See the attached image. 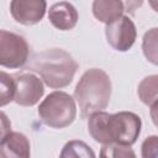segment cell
I'll use <instances>...</instances> for the list:
<instances>
[{
    "label": "cell",
    "mask_w": 158,
    "mask_h": 158,
    "mask_svg": "<svg viewBox=\"0 0 158 158\" xmlns=\"http://www.w3.org/2000/svg\"><path fill=\"white\" fill-rule=\"evenodd\" d=\"M0 81H1V89H0V106H5L6 104L14 101L15 93H16V84L14 75H10L5 72L0 73Z\"/></svg>",
    "instance_id": "16"
},
{
    "label": "cell",
    "mask_w": 158,
    "mask_h": 158,
    "mask_svg": "<svg viewBox=\"0 0 158 158\" xmlns=\"http://www.w3.org/2000/svg\"><path fill=\"white\" fill-rule=\"evenodd\" d=\"M137 94L144 105L152 106L156 104L158 101V74H152L143 78L138 84Z\"/></svg>",
    "instance_id": "13"
},
{
    "label": "cell",
    "mask_w": 158,
    "mask_h": 158,
    "mask_svg": "<svg viewBox=\"0 0 158 158\" xmlns=\"http://www.w3.org/2000/svg\"><path fill=\"white\" fill-rule=\"evenodd\" d=\"M111 98V80L106 72L99 68L88 69L74 89V99L79 105L81 117H89L102 111Z\"/></svg>",
    "instance_id": "2"
},
{
    "label": "cell",
    "mask_w": 158,
    "mask_h": 158,
    "mask_svg": "<svg viewBox=\"0 0 158 158\" xmlns=\"http://www.w3.org/2000/svg\"><path fill=\"white\" fill-rule=\"evenodd\" d=\"M31 149L27 137L20 132H10L1 137V158H30Z\"/></svg>",
    "instance_id": "10"
},
{
    "label": "cell",
    "mask_w": 158,
    "mask_h": 158,
    "mask_svg": "<svg viewBox=\"0 0 158 158\" xmlns=\"http://www.w3.org/2000/svg\"><path fill=\"white\" fill-rule=\"evenodd\" d=\"M30 48L26 40L6 30L0 31V64L5 68H20L28 59Z\"/></svg>",
    "instance_id": "5"
},
{
    "label": "cell",
    "mask_w": 158,
    "mask_h": 158,
    "mask_svg": "<svg viewBox=\"0 0 158 158\" xmlns=\"http://www.w3.org/2000/svg\"><path fill=\"white\" fill-rule=\"evenodd\" d=\"M148 4H149V6H151L156 12H158V0H151V1H148Z\"/></svg>",
    "instance_id": "21"
},
{
    "label": "cell",
    "mask_w": 158,
    "mask_h": 158,
    "mask_svg": "<svg viewBox=\"0 0 158 158\" xmlns=\"http://www.w3.org/2000/svg\"><path fill=\"white\" fill-rule=\"evenodd\" d=\"M142 51L149 63L158 65V27H153L144 33Z\"/></svg>",
    "instance_id": "15"
},
{
    "label": "cell",
    "mask_w": 158,
    "mask_h": 158,
    "mask_svg": "<svg viewBox=\"0 0 158 158\" xmlns=\"http://www.w3.org/2000/svg\"><path fill=\"white\" fill-rule=\"evenodd\" d=\"M142 158H158V136H149L144 138L141 147Z\"/></svg>",
    "instance_id": "18"
},
{
    "label": "cell",
    "mask_w": 158,
    "mask_h": 158,
    "mask_svg": "<svg viewBox=\"0 0 158 158\" xmlns=\"http://www.w3.org/2000/svg\"><path fill=\"white\" fill-rule=\"evenodd\" d=\"M123 11L125 4L118 0H96L93 2V15L106 25L120 19Z\"/></svg>",
    "instance_id": "11"
},
{
    "label": "cell",
    "mask_w": 158,
    "mask_h": 158,
    "mask_svg": "<svg viewBox=\"0 0 158 158\" xmlns=\"http://www.w3.org/2000/svg\"><path fill=\"white\" fill-rule=\"evenodd\" d=\"M59 158H96V157L91 147L86 144L84 141L72 139L64 144L59 154Z\"/></svg>",
    "instance_id": "14"
},
{
    "label": "cell",
    "mask_w": 158,
    "mask_h": 158,
    "mask_svg": "<svg viewBox=\"0 0 158 158\" xmlns=\"http://www.w3.org/2000/svg\"><path fill=\"white\" fill-rule=\"evenodd\" d=\"M30 68L40 74L46 85L53 89H60L73 81L78 63L64 49L51 48L36 53Z\"/></svg>",
    "instance_id": "1"
},
{
    "label": "cell",
    "mask_w": 158,
    "mask_h": 158,
    "mask_svg": "<svg viewBox=\"0 0 158 158\" xmlns=\"http://www.w3.org/2000/svg\"><path fill=\"white\" fill-rule=\"evenodd\" d=\"M10 132H11V123H10V121L7 120L6 115L2 112V114H1V137L6 136V135L10 133Z\"/></svg>",
    "instance_id": "19"
},
{
    "label": "cell",
    "mask_w": 158,
    "mask_h": 158,
    "mask_svg": "<svg viewBox=\"0 0 158 158\" xmlns=\"http://www.w3.org/2000/svg\"><path fill=\"white\" fill-rule=\"evenodd\" d=\"M99 158H137V157L130 146L111 143L102 146V148L100 149Z\"/></svg>",
    "instance_id": "17"
},
{
    "label": "cell",
    "mask_w": 158,
    "mask_h": 158,
    "mask_svg": "<svg viewBox=\"0 0 158 158\" xmlns=\"http://www.w3.org/2000/svg\"><path fill=\"white\" fill-rule=\"evenodd\" d=\"M105 36L107 43L118 52L128 51L137 37L133 21L128 16H121L116 21L105 26Z\"/></svg>",
    "instance_id": "6"
},
{
    "label": "cell",
    "mask_w": 158,
    "mask_h": 158,
    "mask_svg": "<svg viewBox=\"0 0 158 158\" xmlns=\"http://www.w3.org/2000/svg\"><path fill=\"white\" fill-rule=\"evenodd\" d=\"M110 114L99 111L89 116L88 120V131L90 136L101 144H111V139L107 131V121H109Z\"/></svg>",
    "instance_id": "12"
},
{
    "label": "cell",
    "mask_w": 158,
    "mask_h": 158,
    "mask_svg": "<svg viewBox=\"0 0 158 158\" xmlns=\"http://www.w3.org/2000/svg\"><path fill=\"white\" fill-rule=\"evenodd\" d=\"M141 117L135 112L121 111L109 116L107 131L111 143L132 146L141 133Z\"/></svg>",
    "instance_id": "4"
},
{
    "label": "cell",
    "mask_w": 158,
    "mask_h": 158,
    "mask_svg": "<svg viewBox=\"0 0 158 158\" xmlns=\"http://www.w3.org/2000/svg\"><path fill=\"white\" fill-rule=\"evenodd\" d=\"M49 22L60 31L73 30L78 22V12L75 7L67 1L53 4L48 10Z\"/></svg>",
    "instance_id": "9"
},
{
    "label": "cell",
    "mask_w": 158,
    "mask_h": 158,
    "mask_svg": "<svg viewBox=\"0 0 158 158\" xmlns=\"http://www.w3.org/2000/svg\"><path fill=\"white\" fill-rule=\"evenodd\" d=\"M47 2L43 0H14L10 2V12L14 20L25 26L38 23L46 12Z\"/></svg>",
    "instance_id": "8"
},
{
    "label": "cell",
    "mask_w": 158,
    "mask_h": 158,
    "mask_svg": "<svg viewBox=\"0 0 158 158\" xmlns=\"http://www.w3.org/2000/svg\"><path fill=\"white\" fill-rule=\"evenodd\" d=\"M38 116L52 128H65L75 120V100L64 91H53L40 104Z\"/></svg>",
    "instance_id": "3"
},
{
    "label": "cell",
    "mask_w": 158,
    "mask_h": 158,
    "mask_svg": "<svg viewBox=\"0 0 158 158\" xmlns=\"http://www.w3.org/2000/svg\"><path fill=\"white\" fill-rule=\"evenodd\" d=\"M16 93L14 101L20 106H33L43 96L44 88L42 80L32 73H22L14 75Z\"/></svg>",
    "instance_id": "7"
},
{
    "label": "cell",
    "mask_w": 158,
    "mask_h": 158,
    "mask_svg": "<svg viewBox=\"0 0 158 158\" xmlns=\"http://www.w3.org/2000/svg\"><path fill=\"white\" fill-rule=\"evenodd\" d=\"M149 115H151V118H152V122L154 123V126L158 127V101L151 106Z\"/></svg>",
    "instance_id": "20"
}]
</instances>
